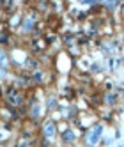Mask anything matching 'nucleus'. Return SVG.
<instances>
[{
	"label": "nucleus",
	"instance_id": "4",
	"mask_svg": "<svg viewBox=\"0 0 124 147\" xmlns=\"http://www.w3.org/2000/svg\"><path fill=\"white\" fill-rule=\"evenodd\" d=\"M64 138H66V140H71V138H73V133H71V131H67V133L64 135Z\"/></svg>",
	"mask_w": 124,
	"mask_h": 147
},
{
	"label": "nucleus",
	"instance_id": "3",
	"mask_svg": "<svg viewBox=\"0 0 124 147\" xmlns=\"http://www.w3.org/2000/svg\"><path fill=\"white\" fill-rule=\"evenodd\" d=\"M30 27H32V18H28V20H27V23H25V30H30Z\"/></svg>",
	"mask_w": 124,
	"mask_h": 147
},
{
	"label": "nucleus",
	"instance_id": "5",
	"mask_svg": "<svg viewBox=\"0 0 124 147\" xmlns=\"http://www.w3.org/2000/svg\"><path fill=\"white\" fill-rule=\"evenodd\" d=\"M108 5H110V7H113V5H115V0H108Z\"/></svg>",
	"mask_w": 124,
	"mask_h": 147
},
{
	"label": "nucleus",
	"instance_id": "1",
	"mask_svg": "<svg viewBox=\"0 0 124 147\" xmlns=\"http://www.w3.org/2000/svg\"><path fill=\"white\" fill-rule=\"evenodd\" d=\"M101 135H103V126L98 124L96 128L90 129V133H89V136H87V144H89V145H96V144L99 142V138H101Z\"/></svg>",
	"mask_w": 124,
	"mask_h": 147
},
{
	"label": "nucleus",
	"instance_id": "2",
	"mask_svg": "<svg viewBox=\"0 0 124 147\" xmlns=\"http://www.w3.org/2000/svg\"><path fill=\"white\" fill-rule=\"evenodd\" d=\"M44 135L48 136V138H51V136L55 135V128H53V124H51V122H46L44 124Z\"/></svg>",
	"mask_w": 124,
	"mask_h": 147
}]
</instances>
